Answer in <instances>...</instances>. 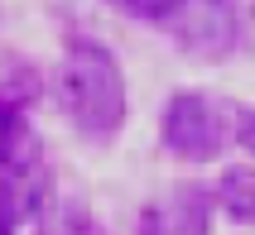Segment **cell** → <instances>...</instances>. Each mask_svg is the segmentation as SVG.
Returning <instances> with one entry per match:
<instances>
[{
  "label": "cell",
  "instance_id": "6da1fadb",
  "mask_svg": "<svg viewBox=\"0 0 255 235\" xmlns=\"http://www.w3.org/2000/svg\"><path fill=\"white\" fill-rule=\"evenodd\" d=\"M53 106L82 139H97V144L126 125V111H130L126 72H121V63L111 58L106 43L72 39L63 48V58L53 68Z\"/></svg>",
  "mask_w": 255,
  "mask_h": 235
},
{
  "label": "cell",
  "instance_id": "7a4b0ae2",
  "mask_svg": "<svg viewBox=\"0 0 255 235\" xmlns=\"http://www.w3.org/2000/svg\"><path fill=\"white\" fill-rule=\"evenodd\" d=\"M159 144L183 158V163H207L231 144L227 135V111L222 101L198 91V86H183L164 101V115H159Z\"/></svg>",
  "mask_w": 255,
  "mask_h": 235
},
{
  "label": "cell",
  "instance_id": "3957f363",
  "mask_svg": "<svg viewBox=\"0 0 255 235\" xmlns=\"http://www.w3.org/2000/svg\"><path fill=\"white\" fill-rule=\"evenodd\" d=\"M159 29H169L173 43L198 63H222L241 43V14L231 0H188L178 14H169Z\"/></svg>",
  "mask_w": 255,
  "mask_h": 235
},
{
  "label": "cell",
  "instance_id": "277c9868",
  "mask_svg": "<svg viewBox=\"0 0 255 235\" xmlns=\"http://www.w3.org/2000/svg\"><path fill=\"white\" fill-rule=\"evenodd\" d=\"M212 207L217 192L207 187H173L169 197H159L140 211V231L135 235H212Z\"/></svg>",
  "mask_w": 255,
  "mask_h": 235
},
{
  "label": "cell",
  "instance_id": "5b68a950",
  "mask_svg": "<svg viewBox=\"0 0 255 235\" xmlns=\"http://www.w3.org/2000/svg\"><path fill=\"white\" fill-rule=\"evenodd\" d=\"M43 163L39 130L29 125L19 106H0V173H24V168Z\"/></svg>",
  "mask_w": 255,
  "mask_h": 235
},
{
  "label": "cell",
  "instance_id": "8992f818",
  "mask_svg": "<svg viewBox=\"0 0 255 235\" xmlns=\"http://www.w3.org/2000/svg\"><path fill=\"white\" fill-rule=\"evenodd\" d=\"M217 207L227 211L231 221L255 226V168H227L217 182Z\"/></svg>",
  "mask_w": 255,
  "mask_h": 235
},
{
  "label": "cell",
  "instance_id": "52a82bcc",
  "mask_svg": "<svg viewBox=\"0 0 255 235\" xmlns=\"http://www.w3.org/2000/svg\"><path fill=\"white\" fill-rule=\"evenodd\" d=\"M39 235H101V231L77 202H58L53 197L43 207V216H39Z\"/></svg>",
  "mask_w": 255,
  "mask_h": 235
},
{
  "label": "cell",
  "instance_id": "ba28073f",
  "mask_svg": "<svg viewBox=\"0 0 255 235\" xmlns=\"http://www.w3.org/2000/svg\"><path fill=\"white\" fill-rule=\"evenodd\" d=\"M39 91H43V82H39V72L29 68V63H14V68L0 77V106H19V111H24Z\"/></svg>",
  "mask_w": 255,
  "mask_h": 235
},
{
  "label": "cell",
  "instance_id": "9c48e42d",
  "mask_svg": "<svg viewBox=\"0 0 255 235\" xmlns=\"http://www.w3.org/2000/svg\"><path fill=\"white\" fill-rule=\"evenodd\" d=\"M19 221H29V207H24V197H19V187H14V178L0 173V235H14Z\"/></svg>",
  "mask_w": 255,
  "mask_h": 235
},
{
  "label": "cell",
  "instance_id": "30bf717a",
  "mask_svg": "<svg viewBox=\"0 0 255 235\" xmlns=\"http://www.w3.org/2000/svg\"><path fill=\"white\" fill-rule=\"evenodd\" d=\"M130 14H140V19H149V24H164L169 14H178L188 5V0H121Z\"/></svg>",
  "mask_w": 255,
  "mask_h": 235
},
{
  "label": "cell",
  "instance_id": "8fae6325",
  "mask_svg": "<svg viewBox=\"0 0 255 235\" xmlns=\"http://www.w3.org/2000/svg\"><path fill=\"white\" fill-rule=\"evenodd\" d=\"M236 139L246 144V154H255V111H236Z\"/></svg>",
  "mask_w": 255,
  "mask_h": 235
}]
</instances>
